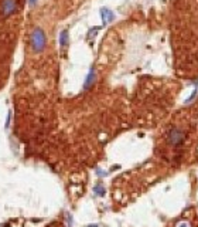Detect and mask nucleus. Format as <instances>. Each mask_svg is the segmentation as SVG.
Returning <instances> with one entry per match:
<instances>
[{"instance_id": "1", "label": "nucleus", "mask_w": 198, "mask_h": 227, "mask_svg": "<svg viewBox=\"0 0 198 227\" xmlns=\"http://www.w3.org/2000/svg\"><path fill=\"white\" fill-rule=\"evenodd\" d=\"M45 43H47V38H45V34H44V31H43V29L36 27V29L33 30L31 36H30V44H31L33 51H36V53L43 51L45 47Z\"/></svg>"}, {"instance_id": "2", "label": "nucleus", "mask_w": 198, "mask_h": 227, "mask_svg": "<svg viewBox=\"0 0 198 227\" xmlns=\"http://www.w3.org/2000/svg\"><path fill=\"white\" fill-rule=\"evenodd\" d=\"M184 139H185V133L178 128H171L167 132V142L174 148L180 146L181 143L184 142Z\"/></svg>"}, {"instance_id": "3", "label": "nucleus", "mask_w": 198, "mask_h": 227, "mask_svg": "<svg viewBox=\"0 0 198 227\" xmlns=\"http://www.w3.org/2000/svg\"><path fill=\"white\" fill-rule=\"evenodd\" d=\"M92 81H93V73H92V71H91V74H89V77H88V80H86V85H85V87L88 88V87H89V85H91V84H92Z\"/></svg>"}, {"instance_id": "4", "label": "nucleus", "mask_w": 198, "mask_h": 227, "mask_svg": "<svg viewBox=\"0 0 198 227\" xmlns=\"http://www.w3.org/2000/svg\"><path fill=\"white\" fill-rule=\"evenodd\" d=\"M195 95H197V88H195L194 91H192V94H191V95H190V98L187 99V102H191V101H192V99L195 98Z\"/></svg>"}, {"instance_id": "5", "label": "nucleus", "mask_w": 198, "mask_h": 227, "mask_svg": "<svg viewBox=\"0 0 198 227\" xmlns=\"http://www.w3.org/2000/svg\"><path fill=\"white\" fill-rule=\"evenodd\" d=\"M95 193H96V194H101V196H102V194L105 193V192L102 190V187H101V186H98V187H95Z\"/></svg>"}, {"instance_id": "6", "label": "nucleus", "mask_w": 198, "mask_h": 227, "mask_svg": "<svg viewBox=\"0 0 198 227\" xmlns=\"http://www.w3.org/2000/svg\"><path fill=\"white\" fill-rule=\"evenodd\" d=\"M177 227H191V226H190V223H187V221H181V223H178Z\"/></svg>"}]
</instances>
